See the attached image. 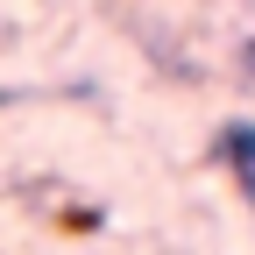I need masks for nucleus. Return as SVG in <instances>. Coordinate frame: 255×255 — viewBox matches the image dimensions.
I'll return each mask as SVG.
<instances>
[{
  "label": "nucleus",
  "mask_w": 255,
  "mask_h": 255,
  "mask_svg": "<svg viewBox=\"0 0 255 255\" xmlns=\"http://www.w3.org/2000/svg\"><path fill=\"white\" fill-rule=\"evenodd\" d=\"M220 156H227L241 199L255 206V121H227V128H220Z\"/></svg>",
  "instance_id": "f257e3e1"
},
{
  "label": "nucleus",
  "mask_w": 255,
  "mask_h": 255,
  "mask_svg": "<svg viewBox=\"0 0 255 255\" xmlns=\"http://www.w3.org/2000/svg\"><path fill=\"white\" fill-rule=\"evenodd\" d=\"M14 100H28V92H0V114H7V107H14Z\"/></svg>",
  "instance_id": "f03ea898"
},
{
  "label": "nucleus",
  "mask_w": 255,
  "mask_h": 255,
  "mask_svg": "<svg viewBox=\"0 0 255 255\" xmlns=\"http://www.w3.org/2000/svg\"><path fill=\"white\" fill-rule=\"evenodd\" d=\"M241 64H248V71H255V43H248V50H241Z\"/></svg>",
  "instance_id": "7ed1b4c3"
}]
</instances>
